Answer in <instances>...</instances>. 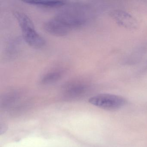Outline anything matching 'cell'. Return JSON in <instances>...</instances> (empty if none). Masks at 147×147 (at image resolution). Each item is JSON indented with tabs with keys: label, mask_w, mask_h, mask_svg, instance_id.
I'll list each match as a JSON object with an SVG mask.
<instances>
[{
	"label": "cell",
	"mask_w": 147,
	"mask_h": 147,
	"mask_svg": "<svg viewBox=\"0 0 147 147\" xmlns=\"http://www.w3.org/2000/svg\"><path fill=\"white\" fill-rule=\"evenodd\" d=\"M111 16L118 24L126 29H134L137 26V22L136 19L124 11H113L111 12Z\"/></svg>",
	"instance_id": "3"
},
{
	"label": "cell",
	"mask_w": 147,
	"mask_h": 147,
	"mask_svg": "<svg viewBox=\"0 0 147 147\" xmlns=\"http://www.w3.org/2000/svg\"><path fill=\"white\" fill-rule=\"evenodd\" d=\"M63 74V71L61 69H56L48 72L43 76L40 80L42 85H49L58 81L61 79Z\"/></svg>",
	"instance_id": "5"
},
{
	"label": "cell",
	"mask_w": 147,
	"mask_h": 147,
	"mask_svg": "<svg viewBox=\"0 0 147 147\" xmlns=\"http://www.w3.org/2000/svg\"><path fill=\"white\" fill-rule=\"evenodd\" d=\"M29 5L45 7H55L64 5L65 4L63 1H38V0H30L23 1Z\"/></svg>",
	"instance_id": "6"
},
{
	"label": "cell",
	"mask_w": 147,
	"mask_h": 147,
	"mask_svg": "<svg viewBox=\"0 0 147 147\" xmlns=\"http://www.w3.org/2000/svg\"><path fill=\"white\" fill-rule=\"evenodd\" d=\"M89 103L99 108L108 111H115L122 108L126 104V100L119 95L100 94L91 97Z\"/></svg>",
	"instance_id": "2"
},
{
	"label": "cell",
	"mask_w": 147,
	"mask_h": 147,
	"mask_svg": "<svg viewBox=\"0 0 147 147\" xmlns=\"http://www.w3.org/2000/svg\"><path fill=\"white\" fill-rule=\"evenodd\" d=\"M14 16L20 26L25 41L33 48L38 49L44 47L46 41L36 30L30 18L25 13L20 12H16Z\"/></svg>",
	"instance_id": "1"
},
{
	"label": "cell",
	"mask_w": 147,
	"mask_h": 147,
	"mask_svg": "<svg viewBox=\"0 0 147 147\" xmlns=\"http://www.w3.org/2000/svg\"><path fill=\"white\" fill-rule=\"evenodd\" d=\"M87 89L86 85L81 81H76L67 84L64 88V96L68 98H79L86 93Z\"/></svg>",
	"instance_id": "4"
},
{
	"label": "cell",
	"mask_w": 147,
	"mask_h": 147,
	"mask_svg": "<svg viewBox=\"0 0 147 147\" xmlns=\"http://www.w3.org/2000/svg\"><path fill=\"white\" fill-rule=\"evenodd\" d=\"M17 99V94L15 93H9L5 95L1 100V106L4 108H7L11 105L16 101Z\"/></svg>",
	"instance_id": "7"
}]
</instances>
